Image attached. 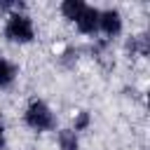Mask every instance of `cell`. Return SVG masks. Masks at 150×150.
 Here are the masks:
<instances>
[{"instance_id":"cell-5","label":"cell","mask_w":150,"mask_h":150,"mask_svg":"<svg viewBox=\"0 0 150 150\" xmlns=\"http://www.w3.org/2000/svg\"><path fill=\"white\" fill-rule=\"evenodd\" d=\"M16 75H19V66L14 61L0 56V89H9L16 82Z\"/></svg>"},{"instance_id":"cell-10","label":"cell","mask_w":150,"mask_h":150,"mask_svg":"<svg viewBox=\"0 0 150 150\" xmlns=\"http://www.w3.org/2000/svg\"><path fill=\"white\" fill-rule=\"evenodd\" d=\"M5 148V127H2V122H0V150Z\"/></svg>"},{"instance_id":"cell-2","label":"cell","mask_w":150,"mask_h":150,"mask_svg":"<svg viewBox=\"0 0 150 150\" xmlns=\"http://www.w3.org/2000/svg\"><path fill=\"white\" fill-rule=\"evenodd\" d=\"M2 35L12 45H28L35 40V23L26 12H9Z\"/></svg>"},{"instance_id":"cell-3","label":"cell","mask_w":150,"mask_h":150,"mask_svg":"<svg viewBox=\"0 0 150 150\" xmlns=\"http://www.w3.org/2000/svg\"><path fill=\"white\" fill-rule=\"evenodd\" d=\"M122 28H124V19L117 7L98 9V33H103L105 38H117Z\"/></svg>"},{"instance_id":"cell-9","label":"cell","mask_w":150,"mask_h":150,"mask_svg":"<svg viewBox=\"0 0 150 150\" xmlns=\"http://www.w3.org/2000/svg\"><path fill=\"white\" fill-rule=\"evenodd\" d=\"M91 127V112L89 110H77L75 112V117H73V131L75 134H80V131H87Z\"/></svg>"},{"instance_id":"cell-6","label":"cell","mask_w":150,"mask_h":150,"mask_svg":"<svg viewBox=\"0 0 150 150\" xmlns=\"http://www.w3.org/2000/svg\"><path fill=\"white\" fill-rule=\"evenodd\" d=\"M56 143H59V150H80V134H75L70 127L59 129Z\"/></svg>"},{"instance_id":"cell-8","label":"cell","mask_w":150,"mask_h":150,"mask_svg":"<svg viewBox=\"0 0 150 150\" xmlns=\"http://www.w3.org/2000/svg\"><path fill=\"white\" fill-rule=\"evenodd\" d=\"M84 5H87V2H82V0H63V2L59 5V9H61V14H63L68 21H75Z\"/></svg>"},{"instance_id":"cell-4","label":"cell","mask_w":150,"mask_h":150,"mask_svg":"<svg viewBox=\"0 0 150 150\" xmlns=\"http://www.w3.org/2000/svg\"><path fill=\"white\" fill-rule=\"evenodd\" d=\"M73 23L77 26L80 33H84V35H96V33H98V7L84 5L82 12L77 14V19H75Z\"/></svg>"},{"instance_id":"cell-1","label":"cell","mask_w":150,"mask_h":150,"mask_svg":"<svg viewBox=\"0 0 150 150\" xmlns=\"http://www.w3.org/2000/svg\"><path fill=\"white\" fill-rule=\"evenodd\" d=\"M23 124L35 131V134H45V131H54L56 129V115L49 108L47 101L42 98H30L23 108Z\"/></svg>"},{"instance_id":"cell-7","label":"cell","mask_w":150,"mask_h":150,"mask_svg":"<svg viewBox=\"0 0 150 150\" xmlns=\"http://www.w3.org/2000/svg\"><path fill=\"white\" fill-rule=\"evenodd\" d=\"M127 52L134 54V56H148V52H150L148 35H145V33H138V35L129 38V40H127Z\"/></svg>"}]
</instances>
